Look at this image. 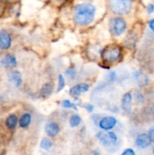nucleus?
<instances>
[{
    "mask_svg": "<svg viewBox=\"0 0 154 155\" xmlns=\"http://www.w3.org/2000/svg\"><path fill=\"white\" fill-rule=\"evenodd\" d=\"M95 12L96 8L91 3L84 2L77 5L74 9V21L79 25H88L95 19Z\"/></svg>",
    "mask_w": 154,
    "mask_h": 155,
    "instance_id": "1",
    "label": "nucleus"
},
{
    "mask_svg": "<svg viewBox=\"0 0 154 155\" xmlns=\"http://www.w3.org/2000/svg\"><path fill=\"white\" fill-rule=\"evenodd\" d=\"M120 55V47L116 45H107L101 51V58L107 64L115 63L119 61Z\"/></svg>",
    "mask_w": 154,
    "mask_h": 155,
    "instance_id": "2",
    "label": "nucleus"
},
{
    "mask_svg": "<svg viewBox=\"0 0 154 155\" xmlns=\"http://www.w3.org/2000/svg\"><path fill=\"white\" fill-rule=\"evenodd\" d=\"M131 7V0H110V10L116 15H127L130 12Z\"/></svg>",
    "mask_w": 154,
    "mask_h": 155,
    "instance_id": "3",
    "label": "nucleus"
},
{
    "mask_svg": "<svg viewBox=\"0 0 154 155\" xmlns=\"http://www.w3.org/2000/svg\"><path fill=\"white\" fill-rule=\"evenodd\" d=\"M97 138L100 141L101 145L104 147H111L116 143L118 137L113 132H100L97 134Z\"/></svg>",
    "mask_w": 154,
    "mask_h": 155,
    "instance_id": "4",
    "label": "nucleus"
},
{
    "mask_svg": "<svg viewBox=\"0 0 154 155\" xmlns=\"http://www.w3.org/2000/svg\"><path fill=\"white\" fill-rule=\"evenodd\" d=\"M110 28L116 36H120L126 29V22L122 18H113L110 21Z\"/></svg>",
    "mask_w": 154,
    "mask_h": 155,
    "instance_id": "5",
    "label": "nucleus"
},
{
    "mask_svg": "<svg viewBox=\"0 0 154 155\" xmlns=\"http://www.w3.org/2000/svg\"><path fill=\"white\" fill-rule=\"evenodd\" d=\"M117 120L114 117L109 116L102 118L99 122L100 128L104 130H110L116 126Z\"/></svg>",
    "mask_w": 154,
    "mask_h": 155,
    "instance_id": "6",
    "label": "nucleus"
},
{
    "mask_svg": "<svg viewBox=\"0 0 154 155\" xmlns=\"http://www.w3.org/2000/svg\"><path fill=\"white\" fill-rule=\"evenodd\" d=\"M11 45V38L5 30L0 31V48L3 50L8 49Z\"/></svg>",
    "mask_w": 154,
    "mask_h": 155,
    "instance_id": "7",
    "label": "nucleus"
},
{
    "mask_svg": "<svg viewBox=\"0 0 154 155\" xmlns=\"http://www.w3.org/2000/svg\"><path fill=\"white\" fill-rule=\"evenodd\" d=\"M89 89V86L86 83H79L75 85V86L69 89V95L72 96L76 97L81 95L82 93H85L87 92Z\"/></svg>",
    "mask_w": 154,
    "mask_h": 155,
    "instance_id": "8",
    "label": "nucleus"
},
{
    "mask_svg": "<svg viewBox=\"0 0 154 155\" xmlns=\"http://www.w3.org/2000/svg\"><path fill=\"white\" fill-rule=\"evenodd\" d=\"M151 142L148 134H140L136 139L135 145L139 148H146L149 146Z\"/></svg>",
    "mask_w": 154,
    "mask_h": 155,
    "instance_id": "9",
    "label": "nucleus"
},
{
    "mask_svg": "<svg viewBox=\"0 0 154 155\" xmlns=\"http://www.w3.org/2000/svg\"><path fill=\"white\" fill-rule=\"evenodd\" d=\"M132 95L129 92H127L123 95L122 99V107L124 111L129 114L131 111V104H132Z\"/></svg>",
    "mask_w": 154,
    "mask_h": 155,
    "instance_id": "10",
    "label": "nucleus"
},
{
    "mask_svg": "<svg viewBox=\"0 0 154 155\" xmlns=\"http://www.w3.org/2000/svg\"><path fill=\"white\" fill-rule=\"evenodd\" d=\"M45 131L46 134L50 137H54L57 136L60 132L59 126L56 123L51 122L48 123L45 127Z\"/></svg>",
    "mask_w": 154,
    "mask_h": 155,
    "instance_id": "11",
    "label": "nucleus"
},
{
    "mask_svg": "<svg viewBox=\"0 0 154 155\" xmlns=\"http://www.w3.org/2000/svg\"><path fill=\"white\" fill-rule=\"evenodd\" d=\"M8 80L11 83L16 87H19L22 83V77L21 74L18 71H14L11 72L8 74Z\"/></svg>",
    "mask_w": 154,
    "mask_h": 155,
    "instance_id": "12",
    "label": "nucleus"
},
{
    "mask_svg": "<svg viewBox=\"0 0 154 155\" xmlns=\"http://www.w3.org/2000/svg\"><path fill=\"white\" fill-rule=\"evenodd\" d=\"M1 63L6 67H14L17 65V61L15 57L12 54H6L1 61Z\"/></svg>",
    "mask_w": 154,
    "mask_h": 155,
    "instance_id": "13",
    "label": "nucleus"
},
{
    "mask_svg": "<svg viewBox=\"0 0 154 155\" xmlns=\"http://www.w3.org/2000/svg\"><path fill=\"white\" fill-rule=\"evenodd\" d=\"M53 86L51 83H45L41 89L40 95L42 98H47L53 92Z\"/></svg>",
    "mask_w": 154,
    "mask_h": 155,
    "instance_id": "14",
    "label": "nucleus"
},
{
    "mask_svg": "<svg viewBox=\"0 0 154 155\" xmlns=\"http://www.w3.org/2000/svg\"><path fill=\"white\" fill-rule=\"evenodd\" d=\"M17 124H18V117L16 115L11 114L7 117L5 120V125L10 130H13L16 127Z\"/></svg>",
    "mask_w": 154,
    "mask_h": 155,
    "instance_id": "15",
    "label": "nucleus"
},
{
    "mask_svg": "<svg viewBox=\"0 0 154 155\" xmlns=\"http://www.w3.org/2000/svg\"><path fill=\"white\" fill-rule=\"evenodd\" d=\"M31 115H30V114L27 113L23 114L19 120L20 127H22V128H26V127H27L30 125V123H31Z\"/></svg>",
    "mask_w": 154,
    "mask_h": 155,
    "instance_id": "16",
    "label": "nucleus"
},
{
    "mask_svg": "<svg viewBox=\"0 0 154 155\" xmlns=\"http://www.w3.org/2000/svg\"><path fill=\"white\" fill-rule=\"evenodd\" d=\"M82 119L78 114H74L69 119V125L71 127H76L81 124Z\"/></svg>",
    "mask_w": 154,
    "mask_h": 155,
    "instance_id": "17",
    "label": "nucleus"
},
{
    "mask_svg": "<svg viewBox=\"0 0 154 155\" xmlns=\"http://www.w3.org/2000/svg\"><path fill=\"white\" fill-rule=\"evenodd\" d=\"M40 147L44 150H49L52 147V142L48 138H43L40 142Z\"/></svg>",
    "mask_w": 154,
    "mask_h": 155,
    "instance_id": "18",
    "label": "nucleus"
},
{
    "mask_svg": "<svg viewBox=\"0 0 154 155\" xmlns=\"http://www.w3.org/2000/svg\"><path fill=\"white\" fill-rule=\"evenodd\" d=\"M61 106L63 107H64V108H73L75 109V110H77L75 104H73V103H72L69 100H67V99L63 100V101H62Z\"/></svg>",
    "mask_w": 154,
    "mask_h": 155,
    "instance_id": "19",
    "label": "nucleus"
},
{
    "mask_svg": "<svg viewBox=\"0 0 154 155\" xmlns=\"http://www.w3.org/2000/svg\"><path fill=\"white\" fill-rule=\"evenodd\" d=\"M134 77H135V79L137 80V81L138 82V83H140H140H143H143H146V77H145L141 73L136 71V72L134 73Z\"/></svg>",
    "mask_w": 154,
    "mask_h": 155,
    "instance_id": "20",
    "label": "nucleus"
},
{
    "mask_svg": "<svg viewBox=\"0 0 154 155\" xmlns=\"http://www.w3.org/2000/svg\"><path fill=\"white\" fill-rule=\"evenodd\" d=\"M65 86V80L63 75H59L58 77V86H57V92H60Z\"/></svg>",
    "mask_w": 154,
    "mask_h": 155,
    "instance_id": "21",
    "label": "nucleus"
},
{
    "mask_svg": "<svg viewBox=\"0 0 154 155\" xmlns=\"http://www.w3.org/2000/svg\"><path fill=\"white\" fill-rule=\"evenodd\" d=\"M65 74L69 77V79H73L75 77V74H76V71H75V68H69L66 71Z\"/></svg>",
    "mask_w": 154,
    "mask_h": 155,
    "instance_id": "22",
    "label": "nucleus"
},
{
    "mask_svg": "<svg viewBox=\"0 0 154 155\" xmlns=\"http://www.w3.org/2000/svg\"><path fill=\"white\" fill-rule=\"evenodd\" d=\"M121 155H135V152L131 148H127L122 153Z\"/></svg>",
    "mask_w": 154,
    "mask_h": 155,
    "instance_id": "23",
    "label": "nucleus"
},
{
    "mask_svg": "<svg viewBox=\"0 0 154 155\" xmlns=\"http://www.w3.org/2000/svg\"><path fill=\"white\" fill-rule=\"evenodd\" d=\"M148 136H149L151 142H154V127H151V128L149 129V133H148Z\"/></svg>",
    "mask_w": 154,
    "mask_h": 155,
    "instance_id": "24",
    "label": "nucleus"
},
{
    "mask_svg": "<svg viewBox=\"0 0 154 155\" xmlns=\"http://www.w3.org/2000/svg\"><path fill=\"white\" fill-rule=\"evenodd\" d=\"M135 98H136V101H137V102H143V96H142L141 94H140L139 92H136Z\"/></svg>",
    "mask_w": 154,
    "mask_h": 155,
    "instance_id": "25",
    "label": "nucleus"
},
{
    "mask_svg": "<svg viewBox=\"0 0 154 155\" xmlns=\"http://www.w3.org/2000/svg\"><path fill=\"white\" fill-rule=\"evenodd\" d=\"M83 107L87 110V111L88 112V113H91V112H92V110H94V106L91 105V104H85Z\"/></svg>",
    "mask_w": 154,
    "mask_h": 155,
    "instance_id": "26",
    "label": "nucleus"
},
{
    "mask_svg": "<svg viewBox=\"0 0 154 155\" xmlns=\"http://www.w3.org/2000/svg\"><path fill=\"white\" fill-rule=\"evenodd\" d=\"M146 10H147L148 13H149V14H152V12H154V5L152 4V3H150V4L148 5L147 8H146Z\"/></svg>",
    "mask_w": 154,
    "mask_h": 155,
    "instance_id": "27",
    "label": "nucleus"
},
{
    "mask_svg": "<svg viewBox=\"0 0 154 155\" xmlns=\"http://www.w3.org/2000/svg\"><path fill=\"white\" fill-rule=\"evenodd\" d=\"M149 27L152 31H154V19L151 20L149 22Z\"/></svg>",
    "mask_w": 154,
    "mask_h": 155,
    "instance_id": "28",
    "label": "nucleus"
},
{
    "mask_svg": "<svg viewBox=\"0 0 154 155\" xmlns=\"http://www.w3.org/2000/svg\"><path fill=\"white\" fill-rule=\"evenodd\" d=\"M2 6L0 5V14L2 13Z\"/></svg>",
    "mask_w": 154,
    "mask_h": 155,
    "instance_id": "29",
    "label": "nucleus"
},
{
    "mask_svg": "<svg viewBox=\"0 0 154 155\" xmlns=\"http://www.w3.org/2000/svg\"><path fill=\"white\" fill-rule=\"evenodd\" d=\"M152 115H153V117H154V107H153V108H152Z\"/></svg>",
    "mask_w": 154,
    "mask_h": 155,
    "instance_id": "30",
    "label": "nucleus"
},
{
    "mask_svg": "<svg viewBox=\"0 0 154 155\" xmlns=\"http://www.w3.org/2000/svg\"><path fill=\"white\" fill-rule=\"evenodd\" d=\"M55 1H57V2H60V1H63V0H55Z\"/></svg>",
    "mask_w": 154,
    "mask_h": 155,
    "instance_id": "31",
    "label": "nucleus"
},
{
    "mask_svg": "<svg viewBox=\"0 0 154 155\" xmlns=\"http://www.w3.org/2000/svg\"><path fill=\"white\" fill-rule=\"evenodd\" d=\"M7 1H12V0H7Z\"/></svg>",
    "mask_w": 154,
    "mask_h": 155,
    "instance_id": "32",
    "label": "nucleus"
},
{
    "mask_svg": "<svg viewBox=\"0 0 154 155\" xmlns=\"http://www.w3.org/2000/svg\"><path fill=\"white\" fill-rule=\"evenodd\" d=\"M152 152H153V155H154V149H153V151H152Z\"/></svg>",
    "mask_w": 154,
    "mask_h": 155,
    "instance_id": "33",
    "label": "nucleus"
}]
</instances>
